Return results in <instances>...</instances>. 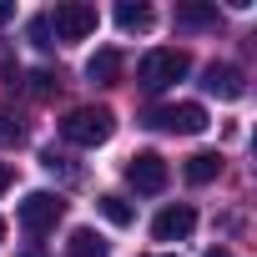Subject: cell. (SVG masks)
I'll use <instances>...</instances> for the list:
<instances>
[{
	"label": "cell",
	"instance_id": "6da1fadb",
	"mask_svg": "<svg viewBox=\"0 0 257 257\" xmlns=\"http://www.w3.org/2000/svg\"><path fill=\"white\" fill-rule=\"evenodd\" d=\"M187 71H192V56H187V51H172V46H162V51H147V56H142V66H137V86L157 96V91L177 86Z\"/></svg>",
	"mask_w": 257,
	"mask_h": 257
},
{
	"label": "cell",
	"instance_id": "7a4b0ae2",
	"mask_svg": "<svg viewBox=\"0 0 257 257\" xmlns=\"http://www.w3.org/2000/svg\"><path fill=\"white\" fill-rule=\"evenodd\" d=\"M111 132H116V116L106 106H76L61 121V137L71 147H101V142H111Z\"/></svg>",
	"mask_w": 257,
	"mask_h": 257
},
{
	"label": "cell",
	"instance_id": "3957f363",
	"mask_svg": "<svg viewBox=\"0 0 257 257\" xmlns=\"http://www.w3.org/2000/svg\"><path fill=\"white\" fill-rule=\"evenodd\" d=\"M147 126H157V132H172V137H197V132H207V106H197V101L152 106V111H147Z\"/></svg>",
	"mask_w": 257,
	"mask_h": 257
},
{
	"label": "cell",
	"instance_id": "277c9868",
	"mask_svg": "<svg viewBox=\"0 0 257 257\" xmlns=\"http://www.w3.org/2000/svg\"><path fill=\"white\" fill-rule=\"evenodd\" d=\"M96 6H86V0H66V6H56L51 16H46V26H51V36L56 41H86L91 31H96Z\"/></svg>",
	"mask_w": 257,
	"mask_h": 257
},
{
	"label": "cell",
	"instance_id": "5b68a950",
	"mask_svg": "<svg viewBox=\"0 0 257 257\" xmlns=\"http://www.w3.org/2000/svg\"><path fill=\"white\" fill-rule=\"evenodd\" d=\"M16 217H21V227H26L31 237H41V232H51V227L66 217V202H61L56 192H31V197L21 202Z\"/></svg>",
	"mask_w": 257,
	"mask_h": 257
},
{
	"label": "cell",
	"instance_id": "8992f818",
	"mask_svg": "<svg viewBox=\"0 0 257 257\" xmlns=\"http://www.w3.org/2000/svg\"><path fill=\"white\" fill-rule=\"evenodd\" d=\"M167 177H172V172H167V162H162L157 152H137L132 162H126V182H132L137 192H147V197H157V192L167 187Z\"/></svg>",
	"mask_w": 257,
	"mask_h": 257
},
{
	"label": "cell",
	"instance_id": "52a82bcc",
	"mask_svg": "<svg viewBox=\"0 0 257 257\" xmlns=\"http://www.w3.org/2000/svg\"><path fill=\"white\" fill-rule=\"evenodd\" d=\"M192 227H197V212L192 207H167V212H157L152 237L157 242H182V237H192Z\"/></svg>",
	"mask_w": 257,
	"mask_h": 257
},
{
	"label": "cell",
	"instance_id": "ba28073f",
	"mask_svg": "<svg viewBox=\"0 0 257 257\" xmlns=\"http://www.w3.org/2000/svg\"><path fill=\"white\" fill-rule=\"evenodd\" d=\"M202 86L212 91V96H222V101H242L247 96V81H242V71L237 66H207V76H202Z\"/></svg>",
	"mask_w": 257,
	"mask_h": 257
},
{
	"label": "cell",
	"instance_id": "9c48e42d",
	"mask_svg": "<svg viewBox=\"0 0 257 257\" xmlns=\"http://www.w3.org/2000/svg\"><path fill=\"white\" fill-rule=\"evenodd\" d=\"M152 6H142V0H121V6H116V26L121 31H152Z\"/></svg>",
	"mask_w": 257,
	"mask_h": 257
},
{
	"label": "cell",
	"instance_id": "30bf717a",
	"mask_svg": "<svg viewBox=\"0 0 257 257\" xmlns=\"http://www.w3.org/2000/svg\"><path fill=\"white\" fill-rule=\"evenodd\" d=\"M86 76H91L96 86H111V81L121 76V51H96V56L86 61Z\"/></svg>",
	"mask_w": 257,
	"mask_h": 257
},
{
	"label": "cell",
	"instance_id": "8fae6325",
	"mask_svg": "<svg viewBox=\"0 0 257 257\" xmlns=\"http://www.w3.org/2000/svg\"><path fill=\"white\" fill-rule=\"evenodd\" d=\"M217 172H222V157H217V152H197V157H187V182H192V187L217 182Z\"/></svg>",
	"mask_w": 257,
	"mask_h": 257
},
{
	"label": "cell",
	"instance_id": "7c38bea8",
	"mask_svg": "<svg viewBox=\"0 0 257 257\" xmlns=\"http://www.w3.org/2000/svg\"><path fill=\"white\" fill-rule=\"evenodd\" d=\"M66 252H71V257H106V237L91 232V227H76L71 242H66Z\"/></svg>",
	"mask_w": 257,
	"mask_h": 257
},
{
	"label": "cell",
	"instance_id": "4fadbf2b",
	"mask_svg": "<svg viewBox=\"0 0 257 257\" xmlns=\"http://www.w3.org/2000/svg\"><path fill=\"white\" fill-rule=\"evenodd\" d=\"M96 207H101V217H106L111 227H132V217H137V212H132V202H126V197H116V192H106Z\"/></svg>",
	"mask_w": 257,
	"mask_h": 257
},
{
	"label": "cell",
	"instance_id": "5bb4252c",
	"mask_svg": "<svg viewBox=\"0 0 257 257\" xmlns=\"http://www.w3.org/2000/svg\"><path fill=\"white\" fill-rule=\"evenodd\" d=\"M21 142H26V126H21V116L0 111V147H21Z\"/></svg>",
	"mask_w": 257,
	"mask_h": 257
},
{
	"label": "cell",
	"instance_id": "9a60e30c",
	"mask_svg": "<svg viewBox=\"0 0 257 257\" xmlns=\"http://www.w3.org/2000/svg\"><path fill=\"white\" fill-rule=\"evenodd\" d=\"M177 21L182 26H217V11L212 6H177Z\"/></svg>",
	"mask_w": 257,
	"mask_h": 257
},
{
	"label": "cell",
	"instance_id": "2e32d148",
	"mask_svg": "<svg viewBox=\"0 0 257 257\" xmlns=\"http://www.w3.org/2000/svg\"><path fill=\"white\" fill-rule=\"evenodd\" d=\"M26 36H31V46H41V51H51L56 41H51V26H46V16H36L31 26H26Z\"/></svg>",
	"mask_w": 257,
	"mask_h": 257
},
{
	"label": "cell",
	"instance_id": "e0dca14e",
	"mask_svg": "<svg viewBox=\"0 0 257 257\" xmlns=\"http://www.w3.org/2000/svg\"><path fill=\"white\" fill-rule=\"evenodd\" d=\"M31 91H36V96H51V91H56V76H51V71H31Z\"/></svg>",
	"mask_w": 257,
	"mask_h": 257
},
{
	"label": "cell",
	"instance_id": "ac0fdd59",
	"mask_svg": "<svg viewBox=\"0 0 257 257\" xmlns=\"http://www.w3.org/2000/svg\"><path fill=\"white\" fill-rule=\"evenodd\" d=\"M11 182H16V172H11V162H0V192H6Z\"/></svg>",
	"mask_w": 257,
	"mask_h": 257
},
{
	"label": "cell",
	"instance_id": "d6986e66",
	"mask_svg": "<svg viewBox=\"0 0 257 257\" xmlns=\"http://www.w3.org/2000/svg\"><path fill=\"white\" fill-rule=\"evenodd\" d=\"M16 16V6H6V0H0V21H11Z\"/></svg>",
	"mask_w": 257,
	"mask_h": 257
},
{
	"label": "cell",
	"instance_id": "ffe728a7",
	"mask_svg": "<svg viewBox=\"0 0 257 257\" xmlns=\"http://www.w3.org/2000/svg\"><path fill=\"white\" fill-rule=\"evenodd\" d=\"M207 257H232V252H227V247H212V252H207Z\"/></svg>",
	"mask_w": 257,
	"mask_h": 257
},
{
	"label": "cell",
	"instance_id": "44dd1931",
	"mask_svg": "<svg viewBox=\"0 0 257 257\" xmlns=\"http://www.w3.org/2000/svg\"><path fill=\"white\" fill-rule=\"evenodd\" d=\"M0 242H6V222H0Z\"/></svg>",
	"mask_w": 257,
	"mask_h": 257
},
{
	"label": "cell",
	"instance_id": "7402d4cb",
	"mask_svg": "<svg viewBox=\"0 0 257 257\" xmlns=\"http://www.w3.org/2000/svg\"><path fill=\"white\" fill-rule=\"evenodd\" d=\"M167 257H172V252H167Z\"/></svg>",
	"mask_w": 257,
	"mask_h": 257
}]
</instances>
